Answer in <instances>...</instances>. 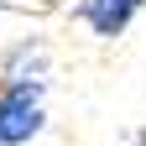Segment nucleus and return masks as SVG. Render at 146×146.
<instances>
[{
	"mask_svg": "<svg viewBox=\"0 0 146 146\" xmlns=\"http://www.w3.org/2000/svg\"><path fill=\"white\" fill-rule=\"evenodd\" d=\"M47 78H0V146H26L42 136Z\"/></svg>",
	"mask_w": 146,
	"mask_h": 146,
	"instance_id": "nucleus-1",
	"label": "nucleus"
},
{
	"mask_svg": "<svg viewBox=\"0 0 146 146\" xmlns=\"http://www.w3.org/2000/svg\"><path fill=\"white\" fill-rule=\"evenodd\" d=\"M141 5H146V0H84L73 16H78L94 36L115 42V36H125V26L136 21V11H141Z\"/></svg>",
	"mask_w": 146,
	"mask_h": 146,
	"instance_id": "nucleus-2",
	"label": "nucleus"
},
{
	"mask_svg": "<svg viewBox=\"0 0 146 146\" xmlns=\"http://www.w3.org/2000/svg\"><path fill=\"white\" fill-rule=\"evenodd\" d=\"M47 73V47L42 42H21L5 58V73H0V78H42Z\"/></svg>",
	"mask_w": 146,
	"mask_h": 146,
	"instance_id": "nucleus-3",
	"label": "nucleus"
},
{
	"mask_svg": "<svg viewBox=\"0 0 146 146\" xmlns=\"http://www.w3.org/2000/svg\"><path fill=\"white\" fill-rule=\"evenodd\" d=\"M131 146H146V136H136V141H131Z\"/></svg>",
	"mask_w": 146,
	"mask_h": 146,
	"instance_id": "nucleus-4",
	"label": "nucleus"
}]
</instances>
